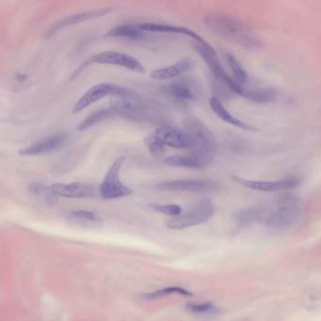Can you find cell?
I'll list each match as a JSON object with an SVG mask.
<instances>
[{
	"instance_id": "obj_13",
	"label": "cell",
	"mask_w": 321,
	"mask_h": 321,
	"mask_svg": "<svg viewBox=\"0 0 321 321\" xmlns=\"http://www.w3.org/2000/svg\"><path fill=\"white\" fill-rule=\"evenodd\" d=\"M234 180L245 187L258 191H279L293 188L301 183V180L296 177H289L277 181H254L244 178L235 177Z\"/></svg>"
},
{
	"instance_id": "obj_30",
	"label": "cell",
	"mask_w": 321,
	"mask_h": 321,
	"mask_svg": "<svg viewBox=\"0 0 321 321\" xmlns=\"http://www.w3.org/2000/svg\"><path fill=\"white\" fill-rule=\"evenodd\" d=\"M186 309L192 313L204 314V313H213L217 311V307L211 302L204 303H187Z\"/></svg>"
},
{
	"instance_id": "obj_25",
	"label": "cell",
	"mask_w": 321,
	"mask_h": 321,
	"mask_svg": "<svg viewBox=\"0 0 321 321\" xmlns=\"http://www.w3.org/2000/svg\"><path fill=\"white\" fill-rule=\"evenodd\" d=\"M108 37H118V38H128V39H138L142 37L143 31L138 29V27L134 26H119L114 29H111L107 34Z\"/></svg>"
},
{
	"instance_id": "obj_31",
	"label": "cell",
	"mask_w": 321,
	"mask_h": 321,
	"mask_svg": "<svg viewBox=\"0 0 321 321\" xmlns=\"http://www.w3.org/2000/svg\"><path fill=\"white\" fill-rule=\"evenodd\" d=\"M148 148L152 156L158 157L164 155L166 152L165 144L155 138H148Z\"/></svg>"
},
{
	"instance_id": "obj_22",
	"label": "cell",
	"mask_w": 321,
	"mask_h": 321,
	"mask_svg": "<svg viewBox=\"0 0 321 321\" xmlns=\"http://www.w3.org/2000/svg\"><path fill=\"white\" fill-rule=\"evenodd\" d=\"M27 189L30 196L43 204L50 206L58 204V194L54 191L52 186L48 187L41 183H31L28 185Z\"/></svg>"
},
{
	"instance_id": "obj_1",
	"label": "cell",
	"mask_w": 321,
	"mask_h": 321,
	"mask_svg": "<svg viewBox=\"0 0 321 321\" xmlns=\"http://www.w3.org/2000/svg\"><path fill=\"white\" fill-rule=\"evenodd\" d=\"M110 109L116 115L138 122L158 123L167 117L163 105L125 88L111 96Z\"/></svg>"
},
{
	"instance_id": "obj_16",
	"label": "cell",
	"mask_w": 321,
	"mask_h": 321,
	"mask_svg": "<svg viewBox=\"0 0 321 321\" xmlns=\"http://www.w3.org/2000/svg\"><path fill=\"white\" fill-rule=\"evenodd\" d=\"M273 207V205H257L247 207L236 211L233 214V219L237 224L241 225L265 223Z\"/></svg>"
},
{
	"instance_id": "obj_19",
	"label": "cell",
	"mask_w": 321,
	"mask_h": 321,
	"mask_svg": "<svg viewBox=\"0 0 321 321\" xmlns=\"http://www.w3.org/2000/svg\"><path fill=\"white\" fill-rule=\"evenodd\" d=\"M209 104H210V107L212 108L215 114L224 122H226L227 124L233 126V127L241 128L244 130H249V131L256 130V128L253 127V126H251L247 123H244L242 121L238 120L237 118L233 116L217 98H211L209 101Z\"/></svg>"
},
{
	"instance_id": "obj_6",
	"label": "cell",
	"mask_w": 321,
	"mask_h": 321,
	"mask_svg": "<svg viewBox=\"0 0 321 321\" xmlns=\"http://www.w3.org/2000/svg\"><path fill=\"white\" fill-rule=\"evenodd\" d=\"M302 208L303 205L299 200H288L282 204L273 205L265 224L271 229L284 230L296 222L302 214Z\"/></svg>"
},
{
	"instance_id": "obj_15",
	"label": "cell",
	"mask_w": 321,
	"mask_h": 321,
	"mask_svg": "<svg viewBox=\"0 0 321 321\" xmlns=\"http://www.w3.org/2000/svg\"><path fill=\"white\" fill-rule=\"evenodd\" d=\"M110 11H112L111 8H104V9H99V10L79 12V13H76L74 15L67 16V17H65L63 19L59 20L58 22H56L46 31V37L52 36L53 34H55L59 29L66 28V27H69V26L77 25V24L85 22V21H88V20L94 19V18H97V17H101V16H103L105 14L109 13Z\"/></svg>"
},
{
	"instance_id": "obj_26",
	"label": "cell",
	"mask_w": 321,
	"mask_h": 321,
	"mask_svg": "<svg viewBox=\"0 0 321 321\" xmlns=\"http://www.w3.org/2000/svg\"><path fill=\"white\" fill-rule=\"evenodd\" d=\"M225 59L228 63L229 67L232 70L234 79L243 86L244 84L249 80V75L245 71L243 66L240 64L238 59L233 56L232 53H226L225 54Z\"/></svg>"
},
{
	"instance_id": "obj_8",
	"label": "cell",
	"mask_w": 321,
	"mask_h": 321,
	"mask_svg": "<svg viewBox=\"0 0 321 321\" xmlns=\"http://www.w3.org/2000/svg\"><path fill=\"white\" fill-rule=\"evenodd\" d=\"M125 157L120 156L110 166L104 181L100 186V194L107 200L124 198L133 193V189L125 185L120 180V172L124 165Z\"/></svg>"
},
{
	"instance_id": "obj_21",
	"label": "cell",
	"mask_w": 321,
	"mask_h": 321,
	"mask_svg": "<svg viewBox=\"0 0 321 321\" xmlns=\"http://www.w3.org/2000/svg\"><path fill=\"white\" fill-rule=\"evenodd\" d=\"M67 221L83 228H95L103 223L102 219L98 215L88 210L72 211L67 215Z\"/></svg>"
},
{
	"instance_id": "obj_9",
	"label": "cell",
	"mask_w": 321,
	"mask_h": 321,
	"mask_svg": "<svg viewBox=\"0 0 321 321\" xmlns=\"http://www.w3.org/2000/svg\"><path fill=\"white\" fill-rule=\"evenodd\" d=\"M149 138L157 139L165 145L177 149L192 147V139L187 131L172 126H162L156 128Z\"/></svg>"
},
{
	"instance_id": "obj_14",
	"label": "cell",
	"mask_w": 321,
	"mask_h": 321,
	"mask_svg": "<svg viewBox=\"0 0 321 321\" xmlns=\"http://www.w3.org/2000/svg\"><path fill=\"white\" fill-rule=\"evenodd\" d=\"M167 92L178 102L187 103L195 101L199 96V89L193 80L181 78L175 80L166 88Z\"/></svg>"
},
{
	"instance_id": "obj_2",
	"label": "cell",
	"mask_w": 321,
	"mask_h": 321,
	"mask_svg": "<svg viewBox=\"0 0 321 321\" xmlns=\"http://www.w3.org/2000/svg\"><path fill=\"white\" fill-rule=\"evenodd\" d=\"M204 22L209 29L231 40L234 44L244 48L259 49L262 41L251 29L238 20L222 14H213L205 17Z\"/></svg>"
},
{
	"instance_id": "obj_11",
	"label": "cell",
	"mask_w": 321,
	"mask_h": 321,
	"mask_svg": "<svg viewBox=\"0 0 321 321\" xmlns=\"http://www.w3.org/2000/svg\"><path fill=\"white\" fill-rule=\"evenodd\" d=\"M156 187L166 191H186V192H210L218 188V184L211 180L186 179L174 180L159 183Z\"/></svg>"
},
{
	"instance_id": "obj_29",
	"label": "cell",
	"mask_w": 321,
	"mask_h": 321,
	"mask_svg": "<svg viewBox=\"0 0 321 321\" xmlns=\"http://www.w3.org/2000/svg\"><path fill=\"white\" fill-rule=\"evenodd\" d=\"M150 208L154 211L159 212L161 214L169 215L172 217H175L182 213L181 206L177 204H152L149 205Z\"/></svg>"
},
{
	"instance_id": "obj_4",
	"label": "cell",
	"mask_w": 321,
	"mask_h": 321,
	"mask_svg": "<svg viewBox=\"0 0 321 321\" xmlns=\"http://www.w3.org/2000/svg\"><path fill=\"white\" fill-rule=\"evenodd\" d=\"M194 47L199 55L204 58L208 68L211 71L216 79L228 88L232 92L242 95L244 88L235 79L229 77V75L224 71V67L217 56L212 46H210L204 40L195 41Z\"/></svg>"
},
{
	"instance_id": "obj_18",
	"label": "cell",
	"mask_w": 321,
	"mask_h": 321,
	"mask_svg": "<svg viewBox=\"0 0 321 321\" xmlns=\"http://www.w3.org/2000/svg\"><path fill=\"white\" fill-rule=\"evenodd\" d=\"M193 65H194L193 61L190 58H183L173 65L156 69L151 73L150 76L155 80H159V81L168 80V79L176 78L180 75H183L184 73L192 68Z\"/></svg>"
},
{
	"instance_id": "obj_27",
	"label": "cell",
	"mask_w": 321,
	"mask_h": 321,
	"mask_svg": "<svg viewBox=\"0 0 321 321\" xmlns=\"http://www.w3.org/2000/svg\"><path fill=\"white\" fill-rule=\"evenodd\" d=\"M115 115L116 114L111 109H105V110H99L96 112H93L78 125V130L79 131L85 130L90 127H93L97 123H100L104 120H107V119H109Z\"/></svg>"
},
{
	"instance_id": "obj_23",
	"label": "cell",
	"mask_w": 321,
	"mask_h": 321,
	"mask_svg": "<svg viewBox=\"0 0 321 321\" xmlns=\"http://www.w3.org/2000/svg\"><path fill=\"white\" fill-rule=\"evenodd\" d=\"M166 165L171 167H183V168H192V169H202L205 166L206 160L192 154L191 156H169L164 159Z\"/></svg>"
},
{
	"instance_id": "obj_12",
	"label": "cell",
	"mask_w": 321,
	"mask_h": 321,
	"mask_svg": "<svg viewBox=\"0 0 321 321\" xmlns=\"http://www.w3.org/2000/svg\"><path fill=\"white\" fill-rule=\"evenodd\" d=\"M66 141L67 138L65 135L57 134L54 136L46 138L34 144L22 148L19 151V155L26 156L47 155L62 148L65 145Z\"/></svg>"
},
{
	"instance_id": "obj_10",
	"label": "cell",
	"mask_w": 321,
	"mask_h": 321,
	"mask_svg": "<svg viewBox=\"0 0 321 321\" xmlns=\"http://www.w3.org/2000/svg\"><path fill=\"white\" fill-rule=\"evenodd\" d=\"M121 89L122 87H119L112 83H101L89 89L87 92L78 99V102L73 107L72 113H79L80 111L93 105L103 98L115 95L121 91Z\"/></svg>"
},
{
	"instance_id": "obj_7",
	"label": "cell",
	"mask_w": 321,
	"mask_h": 321,
	"mask_svg": "<svg viewBox=\"0 0 321 321\" xmlns=\"http://www.w3.org/2000/svg\"><path fill=\"white\" fill-rule=\"evenodd\" d=\"M215 207L209 201H201L194 204L184 214L173 217L168 222V227L171 229H185L195 225L204 224L214 215Z\"/></svg>"
},
{
	"instance_id": "obj_3",
	"label": "cell",
	"mask_w": 321,
	"mask_h": 321,
	"mask_svg": "<svg viewBox=\"0 0 321 321\" xmlns=\"http://www.w3.org/2000/svg\"><path fill=\"white\" fill-rule=\"evenodd\" d=\"M92 64H107V65H115L119 67L136 72V73H145V67L140 63L137 58L127 55L125 53L117 51H107L99 54H95L92 57L88 58L83 63L76 69L75 73L72 75V79H76L78 76L86 69Z\"/></svg>"
},
{
	"instance_id": "obj_5",
	"label": "cell",
	"mask_w": 321,
	"mask_h": 321,
	"mask_svg": "<svg viewBox=\"0 0 321 321\" xmlns=\"http://www.w3.org/2000/svg\"><path fill=\"white\" fill-rule=\"evenodd\" d=\"M185 129L192 139L193 154L207 160L217 149L216 139L210 130L195 118L185 123Z\"/></svg>"
},
{
	"instance_id": "obj_24",
	"label": "cell",
	"mask_w": 321,
	"mask_h": 321,
	"mask_svg": "<svg viewBox=\"0 0 321 321\" xmlns=\"http://www.w3.org/2000/svg\"><path fill=\"white\" fill-rule=\"evenodd\" d=\"M242 96L258 103H268L275 101L278 97V92L272 89H260V90H246L244 89Z\"/></svg>"
},
{
	"instance_id": "obj_28",
	"label": "cell",
	"mask_w": 321,
	"mask_h": 321,
	"mask_svg": "<svg viewBox=\"0 0 321 321\" xmlns=\"http://www.w3.org/2000/svg\"><path fill=\"white\" fill-rule=\"evenodd\" d=\"M172 294H179V295H183V296H191L192 293L188 290H186L183 287H179V286H170V287H166V288H162L156 291L152 292V293H147L141 296L142 299L144 300H157L160 298H163L166 296L172 295Z\"/></svg>"
},
{
	"instance_id": "obj_20",
	"label": "cell",
	"mask_w": 321,
	"mask_h": 321,
	"mask_svg": "<svg viewBox=\"0 0 321 321\" xmlns=\"http://www.w3.org/2000/svg\"><path fill=\"white\" fill-rule=\"evenodd\" d=\"M138 29L142 31H152V32H162V33H174V34H184L186 36L191 37L195 41H202L203 38L200 37L194 31L186 28L175 27L171 25L164 24H156V23H143L138 26Z\"/></svg>"
},
{
	"instance_id": "obj_17",
	"label": "cell",
	"mask_w": 321,
	"mask_h": 321,
	"mask_svg": "<svg viewBox=\"0 0 321 321\" xmlns=\"http://www.w3.org/2000/svg\"><path fill=\"white\" fill-rule=\"evenodd\" d=\"M51 186L58 196L64 198H90L95 195V188L93 185L83 183H57Z\"/></svg>"
}]
</instances>
